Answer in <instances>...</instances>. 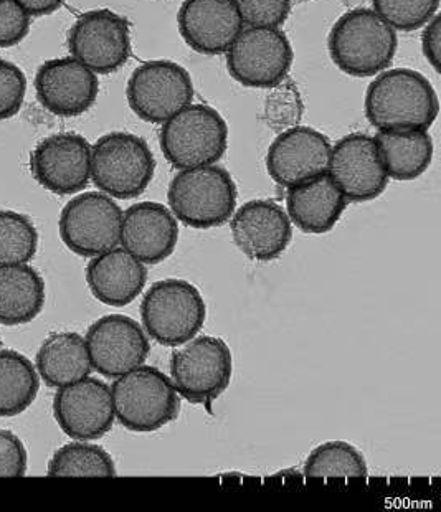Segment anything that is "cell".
Segmentation results:
<instances>
[{
  "label": "cell",
  "mask_w": 441,
  "mask_h": 512,
  "mask_svg": "<svg viewBox=\"0 0 441 512\" xmlns=\"http://www.w3.org/2000/svg\"><path fill=\"white\" fill-rule=\"evenodd\" d=\"M438 113L437 91L410 68H387L367 88L366 116L377 131L432 128Z\"/></svg>",
  "instance_id": "6da1fadb"
},
{
  "label": "cell",
  "mask_w": 441,
  "mask_h": 512,
  "mask_svg": "<svg viewBox=\"0 0 441 512\" xmlns=\"http://www.w3.org/2000/svg\"><path fill=\"white\" fill-rule=\"evenodd\" d=\"M328 47L341 72L370 78L392 65L399 38L374 9H352L332 25Z\"/></svg>",
  "instance_id": "7a4b0ae2"
},
{
  "label": "cell",
  "mask_w": 441,
  "mask_h": 512,
  "mask_svg": "<svg viewBox=\"0 0 441 512\" xmlns=\"http://www.w3.org/2000/svg\"><path fill=\"white\" fill-rule=\"evenodd\" d=\"M114 417L131 432L151 433L174 422L181 397L172 380L156 367L139 366L111 385Z\"/></svg>",
  "instance_id": "3957f363"
},
{
  "label": "cell",
  "mask_w": 441,
  "mask_h": 512,
  "mask_svg": "<svg viewBox=\"0 0 441 512\" xmlns=\"http://www.w3.org/2000/svg\"><path fill=\"white\" fill-rule=\"evenodd\" d=\"M237 195V185L230 172L212 164L177 172L169 185L167 199L179 222L207 230L222 227L232 219Z\"/></svg>",
  "instance_id": "277c9868"
},
{
  "label": "cell",
  "mask_w": 441,
  "mask_h": 512,
  "mask_svg": "<svg viewBox=\"0 0 441 512\" xmlns=\"http://www.w3.org/2000/svg\"><path fill=\"white\" fill-rule=\"evenodd\" d=\"M156 159L136 134L114 131L91 146V181L113 199H136L154 179Z\"/></svg>",
  "instance_id": "5b68a950"
},
{
  "label": "cell",
  "mask_w": 441,
  "mask_h": 512,
  "mask_svg": "<svg viewBox=\"0 0 441 512\" xmlns=\"http://www.w3.org/2000/svg\"><path fill=\"white\" fill-rule=\"evenodd\" d=\"M159 143L179 171L212 166L227 152L228 124L212 106L192 103L162 124Z\"/></svg>",
  "instance_id": "8992f818"
},
{
  "label": "cell",
  "mask_w": 441,
  "mask_h": 512,
  "mask_svg": "<svg viewBox=\"0 0 441 512\" xmlns=\"http://www.w3.org/2000/svg\"><path fill=\"white\" fill-rule=\"evenodd\" d=\"M141 318L154 341L162 346L179 347L204 328L207 306L192 283L169 278L157 281L144 294Z\"/></svg>",
  "instance_id": "52a82bcc"
},
{
  "label": "cell",
  "mask_w": 441,
  "mask_h": 512,
  "mask_svg": "<svg viewBox=\"0 0 441 512\" xmlns=\"http://www.w3.org/2000/svg\"><path fill=\"white\" fill-rule=\"evenodd\" d=\"M232 351L227 342L200 336L172 352V384L185 400L210 405L227 390L232 380Z\"/></svg>",
  "instance_id": "ba28073f"
},
{
  "label": "cell",
  "mask_w": 441,
  "mask_h": 512,
  "mask_svg": "<svg viewBox=\"0 0 441 512\" xmlns=\"http://www.w3.org/2000/svg\"><path fill=\"white\" fill-rule=\"evenodd\" d=\"M293 58V47L283 30L247 27L227 50V68L240 85L270 90L288 78Z\"/></svg>",
  "instance_id": "9c48e42d"
},
{
  "label": "cell",
  "mask_w": 441,
  "mask_h": 512,
  "mask_svg": "<svg viewBox=\"0 0 441 512\" xmlns=\"http://www.w3.org/2000/svg\"><path fill=\"white\" fill-rule=\"evenodd\" d=\"M129 108L146 123L164 124L194 101L192 76L179 63L151 60L129 76Z\"/></svg>",
  "instance_id": "30bf717a"
},
{
  "label": "cell",
  "mask_w": 441,
  "mask_h": 512,
  "mask_svg": "<svg viewBox=\"0 0 441 512\" xmlns=\"http://www.w3.org/2000/svg\"><path fill=\"white\" fill-rule=\"evenodd\" d=\"M123 210L105 192L76 195L63 207L58 230L70 252L85 258L118 247Z\"/></svg>",
  "instance_id": "8fae6325"
},
{
  "label": "cell",
  "mask_w": 441,
  "mask_h": 512,
  "mask_svg": "<svg viewBox=\"0 0 441 512\" xmlns=\"http://www.w3.org/2000/svg\"><path fill=\"white\" fill-rule=\"evenodd\" d=\"M68 48L91 72L110 75L131 57V25L113 10H88L70 29Z\"/></svg>",
  "instance_id": "7c38bea8"
},
{
  "label": "cell",
  "mask_w": 441,
  "mask_h": 512,
  "mask_svg": "<svg viewBox=\"0 0 441 512\" xmlns=\"http://www.w3.org/2000/svg\"><path fill=\"white\" fill-rule=\"evenodd\" d=\"M91 367L108 379L143 366L151 344L138 321L123 314H108L91 324L86 332Z\"/></svg>",
  "instance_id": "4fadbf2b"
},
{
  "label": "cell",
  "mask_w": 441,
  "mask_h": 512,
  "mask_svg": "<svg viewBox=\"0 0 441 512\" xmlns=\"http://www.w3.org/2000/svg\"><path fill=\"white\" fill-rule=\"evenodd\" d=\"M328 174L349 202L377 199L389 185L379 147L369 134L339 139L331 149Z\"/></svg>",
  "instance_id": "5bb4252c"
},
{
  "label": "cell",
  "mask_w": 441,
  "mask_h": 512,
  "mask_svg": "<svg viewBox=\"0 0 441 512\" xmlns=\"http://www.w3.org/2000/svg\"><path fill=\"white\" fill-rule=\"evenodd\" d=\"M53 415L62 432L73 440L105 437L116 418L111 389L103 380L90 375L63 385L53 399Z\"/></svg>",
  "instance_id": "9a60e30c"
},
{
  "label": "cell",
  "mask_w": 441,
  "mask_h": 512,
  "mask_svg": "<svg viewBox=\"0 0 441 512\" xmlns=\"http://www.w3.org/2000/svg\"><path fill=\"white\" fill-rule=\"evenodd\" d=\"M30 172L48 192L78 194L91 179V144L76 133L48 136L32 151Z\"/></svg>",
  "instance_id": "2e32d148"
},
{
  "label": "cell",
  "mask_w": 441,
  "mask_h": 512,
  "mask_svg": "<svg viewBox=\"0 0 441 512\" xmlns=\"http://www.w3.org/2000/svg\"><path fill=\"white\" fill-rule=\"evenodd\" d=\"M332 144L318 129L293 126L276 136L266 152V171L286 189L328 172Z\"/></svg>",
  "instance_id": "e0dca14e"
},
{
  "label": "cell",
  "mask_w": 441,
  "mask_h": 512,
  "mask_svg": "<svg viewBox=\"0 0 441 512\" xmlns=\"http://www.w3.org/2000/svg\"><path fill=\"white\" fill-rule=\"evenodd\" d=\"M37 100L48 113L76 118L95 105L100 81L76 58H55L43 63L35 75Z\"/></svg>",
  "instance_id": "ac0fdd59"
},
{
  "label": "cell",
  "mask_w": 441,
  "mask_h": 512,
  "mask_svg": "<svg viewBox=\"0 0 441 512\" xmlns=\"http://www.w3.org/2000/svg\"><path fill=\"white\" fill-rule=\"evenodd\" d=\"M233 242L250 260L268 263L278 260L293 238V225L283 207L271 200H250L230 222Z\"/></svg>",
  "instance_id": "d6986e66"
},
{
  "label": "cell",
  "mask_w": 441,
  "mask_h": 512,
  "mask_svg": "<svg viewBox=\"0 0 441 512\" xmlns=\"http://www.w3.org/2000/svg\"><path fill=\"white\" fill-rule=\"evenodd\" d=\"M184 42L202 55H222L245 29L235 0H184L177 14Z\"/></svg>",
  "instance_id": "ffe728a7"
},
{
  "label": "cell",
  "mask_w": 441,
  "mask_h": 512,
  "mask_svg": "<svg viewBox=\"0 0 441 512\" xmlns=\"http://www.w3.org/2000/svg\"><path fill=\"white\" fill-rule=\"evenodd\" d=\"M177 219L166 205L139 202L123 212L119 243L144 265H159L176 250Z\"/></svg>",
  "instance_id": "44dd1931"
},
{
  "label": "cell",
  "mask_w": 441,
  "mask_h": 512,
  "mask_svg": "<svg viewBox=\"0 0 441 512\" xmlns=\"http://www.w3.org/2000/svg\"><path fill=\"white\" fill-rule=\"evenodd\" d=\"M147 268L124 248L93 256L86 266V283L100 303L123 308L143 293Z\"/></svg>",
  "instance_id": "7402d4cb"
},
{
  "label": "cell",
  "mask_w": 441,
  "mask_h": 512,
  "mask_svg": "<svg viewBox=\"0 0 441 512\" xmlns=\"http://www.w3.org/2000/svg\"><path fill=\"white\" fill-rule=\"evenodd\" d=\"M288 217L304 233L331 232L341 220L347 200L328 172L288 189Z\"/></svg>",
  "instance_id": "603a6c76"
},
{
  "label": "cell",
  "mask_w": 441,
  "mask_h": 512,
  "mask_svg": "<svg viewBox=\"0 0 441 512\" xmlns=\"http://www.w3.org/2000/svg\"><path fill=\"white\" fill-rule=\"evenodd\" d=\"M35 369L48 387L57 389L85 379L93 369L85 337L72 331L53 332L38 349Z\"/></svg>",
  "instance_id": "cb8c5ba5"
},
{
  "label": "cell",
  "mask_w": 441,
  "mask_h": 512,
  "mask_svg": "<svg viewBox=\"0 0 441 512\" xmlns=\"http://www.w3.org/2000/svg\"><path fill=\"white\" fill-rule=\"evenodd\" d=\"M374 139L389 179L413 181L432 164L435 147L428 129L379 131Z\"/></svg>",
  "instance_id": "d4e9b609"
},
{
  "label": "cell",
  "mask_w": 441,
  "mask_h": 512,
  "mask_svg": "<svg viewBox=\"0 0 441 512\" xmlns=\"http://www.w3.org/2000/svg\"><path fill=\"white\" fill-rule=\"evenodd\" d=\"M45 306V281L35 268L0 265V324L32 323Z\"/></svg>",
  "instance_id": "484cf974"
},
{
  "label": "cell",
  "mask_w": 441,
  "mask_h": 512,
  "mask_svg": "<svg viewBox=\"0 0 441 512\" xmlns=\"http://www.w3.org/2000/svg\"><path fill=\"white\" fill-rule=\"evenodd\" d=\"M40 377L34 364L20 352L0 351V417H15L35 402Z\"/></svg>",
  "instance_id": "4316f807"
},
{
  "label": "cell",
  "mask_w": 441,
  "mask_h": 512,
  "mask_svg": "<svg viewBox=\"0 0 441 512\" xmlns=\"http://www.w3.org/2000/svg\"><path fill=\"white\" fill-rule=\"evenodd\" d=\"M366 458L347 441H328L314 448L304 463L308 478H366Z\"/></svg>",
  "instance_id": "83f0119b"
},
{
  "label": "cell",
  "mask_w": 441,
  "mask_h": 512,
  "mask_svg": "<svg viewBox=\"0 0 441 512\" xmlns=\"http://www.w3.org/2000/svg\"><path fill=\"white\" fill-rule=\"evenodd\" d=\"M48 476H105L114 478L110 453L98 445L76 440L62 446L48 463Z\"/></svg>",
  "instance_id": "f1b7e54d"
},
{
  "label": "cell",
  "mask_w": 441,
  "mask_h": 512,
  "mask_svg": "<svg viewBox=\"0 0 441 512\" xmlns=\"http://www.w3.org/2000/svg\"><path fill=\"white\" fill-rule=\"evenodd\" d=\"M38 232L27 215L0 210V265H24L34 260Z\"/></svg>",
  "instance_id": "f546056e"
},
{
  "label": "cell",
  "mask_w": 441,
  "mask_h": 512,
  "mask_svg": "<svg viewBox=\"0 0 441 512\" xmlns=\"http://www.w3.org/2000/svg\"><path fill=\"white\" fill-rule=\"evenodd\" d=\"M440 0H372V9L394 30L423 29L437 15Z\"/></svg>",
  "instance_id": "4dcf8cb0"
},
{
  "label": "cell",
  "mask_w": 441,
  "mask_h": 512,
  "mask_svg": "<svg viewBox=\"0 0 441 512\" xmlns=\"http://www.w3.org/2000/svg\"><path fill=\"white\" fill-rule=\"evenodd\" d=\"M303 111V100L293 81L286 78L270 88L265 100V119L266 124L275 129L276 133L298 126L303 118Z\"/></svg>",
  "instance_id": "1f68e13d"
},
{
  "label": "cell",
  "mask_w": 441,
  "mask_h": 512,
  "mask_svg": "<svg viewBox=\"0 0 441 512\" xmlns=\"http://www.w3.org/2000/svg\"><path fill=\"white\" fill-rule=\"evenodd\" d=\"M243 25L280 29L291 12V0H235Z\"/></svg>",
  "instance_id": "d6a6232c"
},
{
  "label": "cell",
  "mask_w": 441,
  "mask_h": 512,
  "mask_svg": "<svg viewBox=\"0 0 441 512\" xmlns=\"http://www.w3.org/2000/svg\"><path fill=\"white\" fill-rule=\"evenodd\" d=\"M27 78L15 63L0 58V121L14 118L24 105Z\"/></svg>",
  "instance_id": "836d02e7"
},
{
  "label": "cell",
  "mask_w": 441,
  "mask_h": 512,
  "mask_svg": "<svg viewBox=\"0 0 441 512\" xmlns=\"http://www.w3.org/2000/svg\"><path fill=\"white\" fill-rule=\"evenodd\" d=\"M30 32V15L15 0H0V48L19 45Z\"/></svg>",
  "instance_id": "e575fe53"
},
{
  "label": "cell",
  "mask_w": 441,
  "mask_h": 512,
  "mask_svg": "<svg viewBox=\"0 0 441 512\" xmlns=\"http://www.w3.org/2000/svg\"><path fill=\"white\" fill-rule=\"evenodd\" d=\"M29 466V455L24 443L14 432L0 430V476H24Z\"/></svg>",
  "instance_id": "d590c367"
},
{
  "label": "cell",
  "mask_w": 441,
  "mask_h": 512,
  "mask_svg": "<svg viewBox=\"0 0 441 512\" xmlns=\"http://www.w3.org/2000/svg\"><path fill=\"white\" fill-rule=\"evenodd\" d=\"M423 55L427 62L432 65L433 70L440 72L441 68V19L435 15L425 27L422 35Z\"/></svg>",
  "instance_id": "8d00e7d4"
},
{
  "label": "cell",
  "mask_w": 441,
  "mask_h": 512,
  "mask_svg": "<svg viewBox=\"0 0 441 512\" xmlns=\"http://www.w3.org/2000/svg\"><path fill=\"white\" fill-rule=\"evenodd\" d=\"M30 17H43L57 12L65 0H15Z\"/></svg>",
  "instance_id": "74e56055"
},
{
  "label": "cell",
  "mask_w": 441,
  "mask_h": 512,
  "mask_svg": "<svg viewBox=\"0 0 441 512\" xmlns=\"http://www.w3.org/2000/svg\"><path fill=\"white\" fill-rule=\"evenodd\" d=\"M299 2H306V0H299Z\"/></svg>",
  "instance_id": "f35d334b"
},
{
  "label": "cell",
  "mask_w": 441,
  "mask_h": 512,
  "mask_svg": "<svg viewBox=\"0 0 441 512\" xmlns=\"http://www.w3.org/2000/svg\"><path fill=\"white\" fill-rule=\"evenodd\" d=\"M0 344H2V339H0Z\"/></svg>",
  "instance_id": "ab89813d"
}]
</instances>
